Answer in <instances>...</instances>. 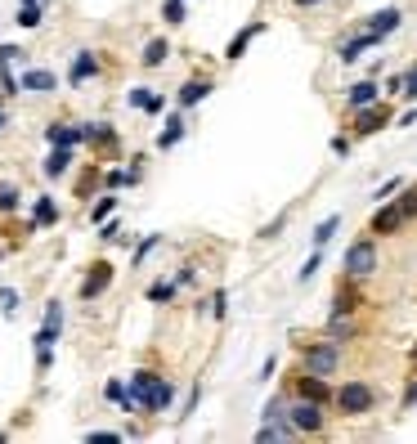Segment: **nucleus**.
<instances>
[{"mask_svg": "<svg viewBox=\"0 0 417 444\" xmlns=\"http://www.w3.org/2000/svg\"><path fill=\"white\" fill-rule=\"evenodd\" d=\"M274 368H278V359L269 355V359H265V364H260V382H265V377H274Z\"/></svg>", "mask_w": 417, "mask_h": 444, "instance_id": "nucleus-42", "label": "nucleus"}, {"mask_svg": "<svg viewBox=\"0 0 417 444\" xmlns=\"http://www.w3.org/2000/svg\"><path fill=\"white\" fill-rule=\"evenodd\" d=\"M157 247V233H153V238H144V242H139V251H135V260H144L148 256V251H153Z\"/></svg>", "mask_w": 417, "mask_h": 444, "instance_id": "nucleus-40", "label": "nucleus"}, {"mask_svg": "<svg viewBox=\"0 0 417 444\" xmlns=\"http://www.w3.org/2000/svg\"><path fill=\"white\" fill-rule=\"evenodd\" d=\"M130 400H135V409L162 413V409H170V400H175V386L157 373H135L130 377Z\"/></svg>", "mask_w": 417, "mask_h": 444, "instance_id": "nucleus-1", "label": "nucleus"}, {"mask_svg": "<svg viewBox=\"0 0 417 444\" xmlns=\"http://www.w3.org/2000/svg\"><path fill=\"white\" fill-rule=\"evenodd\" d=\"M224 305H229V296H224V292H215V296H211V314H224Z\"/></svg>", "mask_w": 417, "mask_h": 444, "instance_id": "nucleus-39", "label": "nucleus"}, {"mask_svg": "<svg viewBox=\"0 0 417 444\" xmlns=\"http://www.w3.org/2000/svg\"><path fill=\"white\" fill-rule=\"evenodd\" d=\"M319 260H323V256H319V251H314V256H310V260H305V265H301V283H310V278H314V269H319Z\"/></svg>", "mask_w": 417, "mask_h": 444, "instance_id": "nucleus-35", "label": "nucleus"}, {"mask_svg": "<svg viewBox=\"0 0 417 444\" xmlns=\"http://www.w3.org/2000/svg\"><path fill=\"white\" fill-rule=\"evenodd\" d=\"M0 211H18V188L14 184H0Z\"/></svg>", "mask_w": 417, "mask_h": 444, "instance_id": "nucleus-28", "label": "nucleus"}, {"mask_svg": "<svg viewBox=\"0 0 417 444\" xmlns=\"http://www.w3.org/2000/svg\"><path fill=\"white\" fill-rule=\"evenodd\" d=\"M162 18H166V23H184V0H166Z\"/></svg>", "mask_w": 417, "mask_h": 444, "instance_id": "nucleus-31", "label": "nucleus"}, {"mask_svg": "<svg viewBox=\"0 0 417 444\" xmlns=\"http://www.w3.org/2000/svg\"><path fill=\"white\" fill-rule=\"evenodd\" d=\"M175 296V283H153V287H148V301H170Z\"/></svg>", "mask_w": 417, "mask_h": 444, "instance_id": "nucleus-32", "label": "nucleus"}, {"mask_svg": "<svg viewBox=\"0 0 417 444\" xmlns=\"http://www.w3.org/2000/svg\"><path fill=\"white\" fill-rule=\"evenodd\" d=\"M404 211H400V202H386L382 211L373 215V233H395V229H404Z\"/></svg>", "mask_w": 417, "mask_h": 444, "instance_id": "nucleus-8", "label": "nucleus"}, {"mask_svg": "<svg viewBox=\"0 0 417 444\" xmlns=\"http://www.w3.org/2000/svg\"><path fill=\"white\" fill-rule=\"evenodd\" d=\"M45 139H50L54 148H77L81 144V126H59V121H54V126L45 130Z\"/></svg>", "mask_w": 417, "mask_h": 444, "instance_id": "nucleus-11", "label": "nucleus"}, {"mask_svg": "<svg viewBox=\"0 0 417 444\" xmlns=\"http://www.w3.org/2000/svg\"><path fill=\"white\" fill-rule=\"evenodd\" d=\"M368 45H377V36H373V32H364V36H355V41H346V45H341V50H337V59H341V63H355V59H359V54H364V50H368Z\"/></svg>", "mask_w": 417, "mask_h": 444, "instance_id": "nucleus-14", "label": "nucleus"}, {"mask_svg": "<svg viewBox=\"0 0 417 444\" xmlns=\"http://www.w3.org/2000/svg\"><path fill=\"white\" fill-rule=\"evenodd\" d=\"M296 5H319V0H296Z\"/></svg>", "mask_w": 417, "mask_h": 444, "instance_id": "nucleus-44", "label": "nucleus"}, {"mask_svg": "<svg viewBox=\"0 0 417 444\" xmlns=\"http://www.w3.org/2000/svg\"><path fill=\"white\" fill-rule=\"evenodd\" d=\"M400 211H404V220H413V215H417V188H404V197H400Z\"/></svg>", "mask_w": 417, "mask_h": 444, "instance_id": "nucleus-29", "label": "nucleus"}, {"mask_svg": "<svg viewBox=\"0 0 417 444\" xmlns=\"http://www.w3.org/2000/svg\"><path fill=\"white\" fill-rule=\"evenodd\" d=\"M0 126H5V112H0Z\"/></svg>", "mask_w": 417, "mask_h": 444, "instance_id": "nucleus-46", "label": "nucleus"}, {"mask_svg": "<svg viewBox=\"0 0 417 444\" xmlns=\"http://www.w3.org/2000/svg\"><path fill=\"white\" fill-rule=\"evenodd\" d=\"M337 364H341V346L337 341H319V346L305 350V373H314V377H332Z\"/></svg>", "mask_w": 417, "mask_h": 444, "instance_id": "nucleus-4", "label": "nucleus"}, {"mask_svg": "<svg viewBox=\"0 0 417 444\" xmlns=\"http://www.w3.org/2000/svg\"><path fill=\"white\" fill-rule=\"evenodd\" d=\"M112 206H117V197H99V202H94V211H90V220H108Z\"/></svg>", "mask_w": 417, "mask_h": 444, "instance_id": "nucleus-30", "label": "nucleus"}, {"mask_svg": "<svg viewBox=\"0 0 417 444\" xmlns=\"http://www.w3.org/2000/svg\"><path fill=\"white\" fill-rule=\"evenodd\" d=\"M395 188H404V179H386V184H382V188H377V202H386V197H391V193H395Z\"/></svg>", "mask_w": 417, "mask_h": 444, "instance_id": "nucleus-36", "label": "nucleus"}, {"mask_svg": "<svg viewBox=\"0 0 417 444\" xmlns=\"http://www.w3.org/2000/svg\"><path fill=\"white\" fill-rule=\"evenodd\" d=\"M346 274H355V278H364V274H373L377 269V247H373V238H359V242H350L346 247Z\"/></svg>", "mask_w": 417, "mask_h": 444, "instance_id": "nucleus-5", "label": "nucleus"}, {"mask_svg": "<svg viewBox=\"0 0 417 444\" xmlns=\"http://www.w3.org/2000/svg\"><path fill=\"white\" fill-rule=\"evenodd\" d=\"M59 328H63V305L59 301H50V310H45V323H41V332H36V368H50V359H54V341H59Z\"/></svg>", "mask_w": 417, "mask_h": 444, "instance_id": "nucleus-2", "label": "nucleus"}, {"mask_svg": "<svg viewBox=\"0 0 417 444\" xmlns=\"http://www.w3.org/2000/svg\"><path fill=\"white\" fill-rule=\"evenodd\" d=\"M373 404H377V395H373L368 382H346L337 391V409L346 413V418H364V413H373Z\"/></svg>", "mask_w": 417, "mask_h": 444, "instance_id": "nucleus-3", "label": "nucleus"}, {"mask_svg": "<svg viewBox=\"0 0 417 444\" xmlns=\"http://www.w3.org/2000/svg\"><path fill=\"white\" fill-rule=\"evenodd\" d=\"M386 117H391V112H386V108H373V103H368V108H359V135H373V130H382Z\"/></svg>", "mask_w": 417, "mask_h": 444, "instance_id": "nucleus-12", "label": "nucleus"}, {"mask_svg": "<svg viewBox=\"0 0 417 444\" xmlns=\"http://www.w3.org/2000/svg\"><path fill=\"white\" fill-rule=\"evenodd\" d=\"M94 72H99V59H94L90 50H81L77 59H72V72H68V81H72V86H81V81H90Z\"/></svg>", "mask_w": 417, "mask_h": 444, "instance_id": "nucleus-10", "label": "nucleus"}, {"mask_svg": "<svg viewBox=\"0 0 417 444\" xmlns=\"http://www.w3.org/2000/svg\"><path fill=\"white\" fill-rule=\"evenodd\" d=\"M41 23V5L36 0H23V9H18V27H36Z\"/></svg>", "mask_w": 417, "mask_h": 444, "instance_id": "nucleus-27", "label": "nucleus"}, {"mask_svg": "<svg viewBox=\"0 0 417 444\" xmlns=\"http://www.w3.org/2000/svg\"><path fill=\"white\" fill-rule=\"evenodd\" d=\"M400 94H409V99H417V68L404 77V86H400Z\"/></svg>", "mask_w": 417, "mask_h": 444, "instance_id": "nucleus-37", "label": "nucleus"}, {"mask_svg": "<svg viewBox=\"0 0 417 444\" xmlns=\"http://www.w3.org/2000/svg\"><path fill=\"white\" fill-rule=\"evenodd\" d=\"M377 81H359V86H350V108H368V103H377Z\"/></svg>", "mask_w": 417, "mask_h": 444, "instance_id": "nucleus-18", "label": "nucleus"}, {"mask_svg": "<svg viewBox=\"0 0 417 444\" xmlns=\"http://www.w3.org/2000/svg\"><path fill=\"white\" fill-rule=\"evenodd\" d=\"M350 337H355V323H350L346 314H341V310H332V319H328V341H350Z\"/></svg>", "mask_w": 417, "mask_h": 444, "instance_id": "nucleus-15", "label": "nucleus"}, {"mask_svg": "<svg viewBox=\"0 0 417 444\" xmlns=\"http://www.w3.org/2000/svg\"><path fill=\"white\" fill-rule=\"evenodd\" d=\"M265 422H287V409H283V400H269V404H265Z\"/></svg>", "mask_w": 417, "mask_h": 444, "instance_id": "nucleus-33", "label": "nucleus"}, {"mask_svg": "<svg viewBox=\"0 0 417 444\" xmlns=\"http://www.w3.org/2000/svg\"><path fill=\"white\" fill-rule=\"evenodd\" d=\"M68 166H72V148H54V153L45 157V175H50V179H59Z\"/></svg>", "mask_w": 417, "mask_h": 444, "instance_id": "nucleus-21", "label": "nucleus"}, {"mask_svg": "<svg viewBox=\"0 0 417 444\" xmlns=\"http://www.w3.org/2000/svg\"><path fill=\"white\" fill-rule=\"evenodd\" d=\"M301 395H305V400H314V404H323V400H328V386H323V377L305 373V382H301Z\"/></svg>", "mask_w": 417, "mask_h": 444, "instance_id": "nucleus-24", "label": "nucleus"}, {"mask_svg": "<svg viewBox=\"0 0 417 444\" xmlns=\"http://www.w3.org/2000/svg\"><path fill=\"white\" fill-rule=\"evenodd\" d=\"M395 27H400V9H382V14H373V23H368V32L382 41V36H391Z\"/></svg>", "mask_w": 417, "mask_h": 444, "instance_id": "nucleus-13", "label": "nucleus"}, {"mask_svg": "<svg viewBox=\"0 0 417 444\" xmlns=\"http://www.w3.org/2000/svg\"><path fill=\"white\" fill-rule=\"evenodd\" d=\"M179 139H184V117H166L162 135H157V148H175Z\"/></svg>", "mask_w": 417, "mask_h": 444, "instance_id": "nucleus-19", "label": "nucleus"}, {"mask_svg": "<svg viewBox=\"0 0 417 444\" xmlns=\"http://www.w3.org/2000/svg\"><path fill=\"white\" fill-rule=\"evenodd\" d=\"M103 395H108L112 404H121V409H126V413H135V400H130V391H126V386L117 382V377H112V382L103 386Z\"/></svg>", "mask_w": 417, "mask_h": 444, "instance_id": "nucleus-23", "label": "nucleus"}, {"mask_svg": "<svg viewBox=\"0 0 417 444\" xmlns=\"http://www.w3.org/2000/svg\"><path fill=\"white\" fill-rule=\"evenodd\" d=\"M332 153H337V157H346V153H350V139H346V135H337V139H332Z\"/></svg>", "mask_w": 417, "mask_h": 444, "instance_id": "nucleus-41", "label": "nucleus"}, {"mask_svg": "<svg viewBox=\"0 0 417 444\" xmlns=\"http://www.w3.org/2000/svg\"><path fill=\"white\" fill-rule=\"evenodd\" d=\"M59 81H54V72H45V68H32V72H23V81H18V90H32V94H50Z\"/></svg>", "mask_w": 417, "mask_h": 444, "instance_id": "nucleus-9", "label": "nucleus"}, {"mask_svg": "<svg viewBox=\"0 0 417 444\" xmlns=\"http://www.w3.org/2000/svg\"><path fill=\"white\" fill-rule=\"evenodd\" d=\"M126 99H130V108H144V112H162V103H166L162 94H148L144 86H135V90L126 94Z\"/></svg>", "mask_w": 417, "mask_h": 444, "instance_id": "nucleus-16", "label": "nucleus"}, {"mask_svg": "<svg viewBox=\"0 0 417 444\" xmlns=\"http://www.w3.org/2000/svg\"><path fill=\"white\" fill-rule=\"evenodd\" d=\"M206 94H211V81H184V86H179V103H184V108H193L197 99H206Z\"/></svg>", "mask_w": 417, "mask_h": 444, "instance_id": "nucleus-17", "label": "nucleus"}, {"mask_svg": "<svg viewBox=\"0 0 417 444\" xmlns=\"http://www.w3.org/2000/svg\"><path fill=\"white\" fill-rule=\"evenodd\" d=\"M260 27H265V23H251V27H242V32H238V36H233V41H229V50H224V59H238V54H242V50H247V45H251V36H260Z\"/></svg>", "mask_w": 417, "mask_h": 444, "instance_id": "nucleus-22", "label": "nucleus"}, {"mask_svg": "<svg viewBox=\"0 0 417 444\" xmlns=\"http://www.w3.org/2000/svg\"><path fill=\"white\" fill-rule=\"evenodd\" d=\"M413 364H417V346H413Z\"/></svg>", "mask_w": 417, "mask_h": 444, "instance_id": "nucleus-45", "label": "nucleus"}, {"mask_svg": "<svg viewBox=\"0 0 417 444\" xmlns=\"http://www.w3.org/2000/svg\"><path fill=\"white\" fill-rule=\"evenodd\" d=\"M287 422L296 431H319V427H323V413H319L314 400H301V404H292V409H287Z\"/></svg>", "mask_w": 417, "mask_h": 444, "instance_id": "nucleus-6", "label": "nucleus"}, {"mask_svg": "<svg viewBox=\"0 0 417 444\" xmlns=\"http://www.w3.org/2000/svg\"><path fill=\"white\" fill-rule=\"evenodd\" d=\"M18 54H23V50H18V45H0V63H14Z\"/></svg>", "mask_w": 417, "mask_h": 444, "instance_id": "nucleus-38", "label": "nucleus"}, {"mask_svg": "<svg viewBox=\"0 0 417 444\" xmlns=\"http://www.w3.org/2000/svg\"><path fill=\"white\" fill-rule=\"evenodd\" d=\"M166 54H170V45L162 41V36H157V41H148V45H144V63H148V68H157V63H162Z\"/></svg>", "mask_w": 417, "mask_h": 444, "instance_id": "nucleus-26", "label": "nucleus"}, {"mask_svg": "<svg viewBox=\"0 0 417 444\" xmlns=\"http://www.w3.org/2000/svg\"><path fill=\"white\" fill-rule=\"evenodd\" d=\"M337 224H341V215H328V220H323V224H319V229H314V251H323L328 242H332Z\"/></svg>", "mask_w": 417, "mask_h": 444, "instance_id": "nucleus-25", "label": "nucleus"}, {"mask_svg": "<svg viewBox=\"0 0 417 444\" xmlns=\"http://www.w3.org/2000/svg\"><path fill=\"white\" fill-rule=\"evenodd\" d=\"M413 404H417V382L409 386V395H404V409H413Z\"/></svg>", "mask_w": 417, "mask_h": 444, "instance_id": "nucleus-43", "label": "nucleus"}, {"mask_svg": "<svg viewBox=\"0 0 417 444\" xmlns=\"http://www.w3.org/2000/svg\"><path fill=\"white\" fill-rule=\"evenodd\" d=\"M59 220V206L50 202V197H36V206H32V229H41V224H54Z\"/></svg>", "mask_w": 417, "mask_h": 444, "instance_id": "nucleus-20", "label": "nucleus"}, {"mask_svg": "<svg viewBox=\"0 0 417 444\" xmlns=\"http://www.w3.org/2000/svg\"><path fill=\"white\" fill-rule=\"evenodd\" d=\"M112 283V265L108 260H99V265H90V274H85V283H81V301H94L103 287Z\"/></svg>", "mask_w": 417, "mask_h": 444, "instance_id": "nucleus-7", "label": "nucleus"}, {"mask_svg": "<svg viewBox=\"0 0 417 444\" xmlns=\"http://www.w3.org/2000/svg\"><path fill=\"white\" fill-rule=\"evenodd\" d=\"M0 310H5V314H14V310H18V292L14 287H0Z\"/></svg>", "mask_w": 417, "mask_h": 444, "instance_id": "nucleus-34", "label": "nucleus"}]
</instances>
